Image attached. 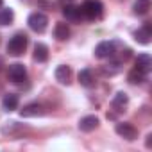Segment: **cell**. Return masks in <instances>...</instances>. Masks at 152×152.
<instances>
[{
	"label": "cell",
	"instance_id": "9c48e42d",
	"mask_svg": "<svg viewBox=\"0 0 152 152\" xmlns=\"http://www.w3.org/2000/svg\"><path fill=\"white\" fill-rule=\"evenodd\" d=\"M56 81L57 83H61V84H70V81H72V70H70V66H66V64H59L57 68H56Z\"/></svg>",
	"mask_w": 152,
	"mask_h": 152
},
{
	"label": "cell",
	"instance_id": "44dd1931",
	"mask_svg": "<svg viewBox=\"0 0 152 152\" xmlns=\"http://www.w3.org/2000/svg\"><path fill=\"white\" fill-rule=\"evenodd\" d=\"M18 129H20V127H18L16 122H7V124L2 127V132H4V134H13V132L18 131Z\"/></svg>",
	"mask_w": 152,
	"mask_h": 152
},
{
	"label": "cell",
	"instance_id": "ba28073f",
	"mask_svg": "<svg viewBox=\"0 0 152 152\" xmlns=\"http://www.w3.org/2000/svg\"><path fill=\"white\" fill-rule=\"evenodd\" d=\"M95 56H97L99 59L113 57V56H115V43H111V41H100V43L95 47Z\"/></svg>",
	"mask_w": 152,
	"mask_h": 152
},
{
	"label": "cell",
	"instance_id": "5b68a950",
	"mask_svg": "<svg viewBox=\"0 0 152 152\" xmlns=\"http://www.w3.org/2000/svg\"><path fill=\"white\" fill-rule=\"evenodd\" d=\"M7 79L15 84H20L22 81L27 79V70L22 63H15V64H9L7 68Z\"/></svg>",
	"mask_w": 152,
	"mask_h": 152
},
{
	"label": "cell",
	"instance_id": "ac0fdd59",
	"mask_svg": "<svg viewBox=\"0 0 152 152\" xmlns=\"http://www.w3.org/2000/svg\"><path fill=\"white\" fill-rule=\"evenodd\" d=\"M15 20V11L13 9H0V27H6V25H11Z\"/></svg>",
	"mask_w": 152,
	"mask_h": 152
},
{
	"label": "cell",
	"instance_id": "52a82bcc",
	"mask_svg": "<svg viewBox=\"0 0 152 152\" xmlns=\"http://www.w3.org/2000/svg\"><path fill=\"white\" fill-rule=\"evenodd\" d=\"M63 16L66 18V22H72V23H77L83 20V13H81V6H73V4H68L63 7Z\"/></svg>",
	"mask_w": 152,
	"mask_h": 152
},
{
	"label": "cell",
	"instance_id": "9a60e30c",
	"mask_svg": "<svg viewBox=\"0 0 152 152\" xmlns=\"http://www.w3.org/2000/svg\"><path fill=\"white\" fill-rule=\"evenodd\" d=\"M54 38H56L57 41H66V39L70 38V27H68L64 22L56 23V27H54Z\"/></svg>",
	"mask_w": 152,
	"mask_h": 152
},
{
	"label": "cell",
	"instance_id": "277c9868",
	"mask_svg": "<svg viewBox=\"0 0 152 152\" xmlns=\"http://www.w3.org/2000/svg\"><path fill=\"white\" fill-rule=\"evenodd\" d=\"M115 131H116V134L120 138H124L127 141H134L138 138V129L132 124H129V122H118L116 127H115Z\"/></svg>",
	"mask_w": 152,
	"mask_h": 152
},
{
	"label": "cell",
	"instance_id": "6da1fadb",
	"mask_svg": "<svg viewBox=\"0 0 152 152\" xmlns=\"http://www.w3.org/2000/svg\"><path fill=\"white\" fill-rule=\"evenodd\" d=\"M81 13H83V18L86 20H99L104 13V6L100 0H84L81 6Z\"/></svg>",
	"mask_w": 152,
	"mask_h": 152
},
{
	"label": "cell",
	"instance_id": "d6986e66",
	"mask_svg": "<svg viewBox=\"0 0 152 152\" xmlns=\"http://www.w3.org/2000/svg\"><path fill=\"white\" fill-rule=\"evenodd\" d=\"M145 77H147V75L145 73H141V72H138L136 68L129 73V83L131 84H141L143 81H145Z\"/></svg>",
	"mask_w": 152,
	"mask_h": 152
},
{
	"label": "cell",
	"instance_id": "8fae6325",
	"mask_svg": "<svg viewBox=\"0 0 152 152\" xmlns=\"http://www.w3.org/2000/svg\"><path fill=\"white\" fill-rule=\"evenodd\" d=\"M150 38H152V31H150V25L148 23H145L141 29H138L134 32V39L138 43H141V45H148L150 43Z\"/></svg>",
	"mask_w": 152,
	"mask_h": 152
},
{
	"label": "cell",
	"instance_id": "8992f818",
	"mask_svg": "<svg viewBox=\"0 0 152 152\" xmlns=\"http://www.w3.org/2000/svg\"><path fill=\"white\" fill-rule=\"evenodd\" d=\"M47 113V109L38 104V102H32V104H27L20 109V116L22 118H36V116H43Z\"/></svg>",
	"mask_w": 152,
	"mask_h": 152
},
{
	"label": "cell",
	"instance_id": "e0dca14e",
	"mask_svg": "<svg viewBox=\"0 0 152 152\" xmlns=\"http://www.w3.org/2000/svg\"><path fill=\"white\" fill-rule=\"evenodd\" d=\"M34 59L38 63H45L48 59V47L45 43H36V47H34Z\"/></svg>",
	"mask_w": 152,
	"mask_h": 152
},
{
	"label": "cell",
	"instance_id": "ffe728a7",
	"mask_svg": "<svg viewBox=\"0 0 152 152\" xmlns=\"http://www.w3.org/2000/svg\"><path fill=\"white\" fill-rule=\"evenodd\" d=\"M148 11V0H138L134 6V13L136 15H145Z\"/></svg>",
	"mask_w": 152,
	"mask_h": 152
},
{
	"label": "cell",
	"instance_id": "7402d4cb",
	"mask_svg": "<svg viewBox=\"0 0 152 152\" xmlns=\"http://www.w3.org/2000/svg\"><path fill=\"white\" fill-rule=\"evenodd\" d=\"M2 4H4V0H0V7H2Z\"/></svg>",
	"mask_w": 152,
	"mask_h": 152
},
{
	"label": "cell",
	"instance_id": "7c38bea8",
	"mask_svg": "<svg viewBox=\"0 0 152 152\" xmlns=\"http://www.w3.org/2000/svg\"><path fill=\"white\" fill-rule=\"evenodd\" d=\"M79 84L84 88H93L95 86V75L90 68H84L79 72Z\"/></svg>",
	"mask_w": 152,
	"mask_h": 152
},
{
	"label": "cell",
	"instance_id": "2e32d148",
	"mask_svg": "<svg viewBox=\"0 0 152 152\" xmlns=\"http://www.w3.org/2000/svg\"><path fill=\"white\" fill-rule=\"evenodd\" d=\"M127 104H129V97H127V95H125L124 91L116 93V95H115V99H113V102H111V106H113V109H115L116 113L124 111Z\"/></svg>",
	"mask_w": 152,
	"mask_h": 152
},
{
	"label": "cell",
	"instance_id": "4fadbf2b",
	"mask_svg": "<svg viewBox=\"0 0 152 152\" xmlns=\"http://www.w3.org/2000/svg\"><path fill=\"white\" fill-rule=\"evenodd\" d=\"M150 68H152V59H150V56H148V54H140L138 59H136V70L147 75V73L150 72Z\"/></svg>",
	"mask_w": 152,
	"mask_h": 152
},
{
	"label": "cell",
	"instance_id": "603a6c76",
	"mask_svg": "<svg viewBox=\"0 0 152 152\" xmlns=\"http://www.w3.org/2000/svg\"><path fill=\"white\" fill-rule=\"evenodd\" d=\"M64 2H70V0H64Z\"/></svg>",
	"mask_w": 152,
	"mask_h": 152
},
{
	"label": "cell",
	"instance_id": "5bb4252c",
	"mask_svg": "<svg viewBox=\"0 0 152 152\" xmlns=\"http://www.w3.org/2000/svg\"><path fill=\"white\" fill-rule=\"evenodd\" d=\"M18 104H20V99H18L16 93H7V95L2 99V107H4L7 113L18 109Z\"/></svg>",
	"mask_w": 152,
	"mask_h": 152
},
{
	"label": "cell",
	"instance_id": "7a4b0ae2",
	"mask_svg": "<svg viewBox=\"0 0 152 152\" xmlns=\"http://www.w3.org/2000/svg\"><path fill=\"white\" fill-rule=\"evenodd\" d=\"M27 45H29V38H27V34H23V32H16V34L9 39V43H7V52H9L11 56H22V54L25 52Z\"/></svg>",
	"mask_w": 152,
	"mask_h": 152
},
{
	"label": "cell",
	"instance_id": "3957f363",
	"mask_svg": "<svg viewBox=\"0 0 152 152\" xmlns=\"http://www.w3.org/2000/svg\"><path fill=\"white\" fill-rule=\"evenodd\" d=\"M27 23H29L31 31H34V32L41 34V32H45V31H47L48 18H47L43 13H32V15L29 16V20H27Z\"/></svg>",
	"mask_w": 152,
	"mask_h": 152
},
{
	"label": "cell",
	"instance_id": "30bf717a",
	"mask_svg": "<svg viewBox=\"0 0 152 152\" xmlns=\"http://www.w3.org/2000/svg\"><path fill=\"white\" fill-rule=\"evenodd\" d=\"M97 127H99V118H97L95 115H88V116L81 118V122H79V129H81L83 132H91V131H95Z\"/></svg>",
	"mask_w": 152,
	"mask_h": 152
}]
</instances>
